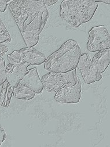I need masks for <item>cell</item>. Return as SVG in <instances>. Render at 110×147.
Masks as SVG:
<instances>
[{
  "mask_svg": "<svg viewBox=\"0 0 110 147\" xmlns=\"http://www.w3.org/2000/svg\"><path fill=\"white\" fill-rule=\"evenodd\" d=\"M8 5L27 47L36 45L49 18L42 0L10 1Z\"/></svg>",
  "mask_w": 110,
  "mask_h": 147,
  "instance_id": "6da1fadb",
  "label": "cell"
},
{
  "mask_svg": "<svg viewBox=\"0 0 110 147\" xmlns=\"http://www.w3.org/2000/svg\"><path fill=\"white\" fill-rule=\"evenodd\" d=\"M81 55L78 42L74 40H69L47 58L44 69L53 73L70 71L77 67Z\"/></svg>",
  "mask_w": 110,
  "mask_h": 147,
  "instance_id": "7a4b0ae2",
  "label": "cell"
},
{
  "mask_svg": "<svg viewBox=\"0 0 110 147\" xmlns=\"http://www.w3.org/2000/svg\"><path fill=\"white\" fill-rule=\"evenodd\" d=\"M97 8L98 4L95 1L65 0L60 5V15L71 26L78 28L92 19Z\"/></svg>",
  "mask_w": 110,
  "mask_h": 147,
  "instance_id": "3957f363",
  "label": "cell"
},
{
  "mask_svg": "<svg viewBox=\"0 0 110 147\" xmlns=\"http://www.w3.org/2000/svg\"><path fill=\"white\" fill-rule=\"evenodd\" d=\"M43 88L49 92H56L63 87L74 86L77 81L76 69L67 73L49 72L42 78Z\"/></svg>",
  "mask_w": 110,
  "mask_h": 147,
  "instance_id": "277c9868",
  "label": "cell"
},
{
  "mask_svg": "<svg viewBox=\"0 0 110 147\" xmlns=\"http://www.w3.org/2000/svg\"><path fill=\"white\" fill-rule=\"evenodd\" d=\"M110 48V36L107 28L104 25L93 27L89 32L87 43L88 51L99 52Z\"/></svg>",
  "mask_w": 110,
  "mask_h": 147,
  "instance_id": "5b68a950",
  "label": "cell"
},
{
  "mask_svg": "<svg viewBox=\"0 0 110 147\" xmlns=\"http://www.w3.org/2000/svg\"><path fill=\"white\" fill-rule=\"evenodd\" d=\"M82 76L86 84H92L102 79V74L93 65L91 58L87 53L81 55L77 65Z\"/></svg>",
  "mask_w": 110,
  "mask_h": 147,
  "instance_id": "8992f818",
  "label": "cell"
},
{
  "mask_svg": "<svg viewBox=\"0 0 110 147\" xmlns=\"http://www.w3.org/2000/svg\"><path fill=\"white\" fill-rule=\"evenodd\" d=\"M81 97V83L79 78L75 85L66 86L60 89L55 95V101L61 104L78 103Z\"/></svg>",
  "mask_w": 110,
  "mask_h": 147,
  "instance_id": "52a82bcc",
  "label": "cell"
},
{
  "mask_svg": "<svg viewBox=\"0 0 110 147\" xmlns=\"http://www.w3.org/2000/svg\"><path fill=\"white\" fill-rule=\"evenodd\" d=\"M30 65L26 62L9 63L6 67L7 80L13 87H16L23 79L27 71V68Z\"/></svg>",
  "mask_w": 110,
  "mask_h": 147,
  "instance_id": "ba28073f",
  "label": "cell"
},
{
  "mask_svg": "<svg viewBox=\"0 0 110 147\" xmlns=\"http://www.w3.org/2000/svg\"><path fill=\"white\" fill-rule=\"evenodd\" d=\"M18 84L24 86L33 91L36 94H40L43 90V86L36 67L27 70L26 75Z\"/></svg>",
  "mask_w": 110,
  "mask_h": 147,
  "instance_id": "9c48e42d",
  "label": "cell"
},
{
  "mask_svg": "<svg viewBox=\"0 0 110 147\" xmlns=\"http://www.w3.org/2000/svg\"><path fill=\"white\" fill-rule=\"evenodd\" d=\"M21 54L22 62L30 65H41L45 63L47 58L43 53L33 47L22 48L19 50Z\"/></svg>",
  "mask_w": 110,
  "mask_h": 147,
  "instance_id": "30bf717a",
  "label": "cell"
},
{
  "mask_svg": "<svg viewBox=\"0 0 110 147\" xmlns=\"http://www.w3.org/2000/svg\"><path fill=\"white\" fill-rule=\"evenodd\" d=\"M110 62V49H106L97 52L92 61L93 65L101 73H103L109 65Z\"/></svg>",
  "mask_w": 110,
  "mask_h": 147,
  "instance_id": "8fae6325",
  "label": "cell"
},
{
  "mask_svg": "<svg viewBox=\"0 0 110 147\" xmlns=\"http://www.w3.org/2000/svg\"><path fill=\"white\" fill-rule=\"evenodd\" d=\"M14 88L7 80L0 86V106L4 108L9 107Z\"/></svg>",
  "mask_w": 110,
  "mask_h": 147,
  "instance_id": "7c38bea8",
  "label": "cell"
},
{
  "mask_svg": "<svg viewBox=\"0 0 110 147\" xmlns=\"http://www.w3.org/2000/svg\"><path fill=\"white\" fill-rule=\"evenodd\" d=\"M13 95L17 99L31 100L35 97L36 94L28 87L18 84L14 88Z\"/></svg>",
  "mask_w": 110,
  "mask_h": 147,
  "instance_id": "4fadbf2b",
  "label": "cell"
},
{
  "mask_svg": "<svg viewBox=\"0 0 110 147\" xmlns=\"http://www.w3.org/2000/svg\"><path fill=\"white\" fill-rule=\"evenodd\" d=\"M12 38L9 31L0 18V44L9 43L11 42Z\"/></svg>",
  "mask_w": 110,
  "mask_h": 147,
  "instance_id": "5bb4252c",
  "label": "cell"
},
{
  "mask_svg": "<svg viewBox=\"0 0 110 147\" xmlns=\"http://www.w3.org/2000/svg\"><path fill=\"white\" fill-rule=\"evenodd\" d=\"M9 63H23L21 61V54L19 51L15 50L7 56Z\"/></svg>",
  "mask_w": 110,
  "mask_h": 147,
  "instance_id": "9a60e30c",
  "label": "cell"
},
{
  "mask_svg": "<svg viewBox=\"0 0 110 147\" xmlns=\"http://www.w3.org/2000/svg\"><path fill=\"white\" fill-rule=\"evenodd\" d=\"M7 80L5 61L3 58H0V86Z\"/></svg>",
  "mask_w": 110,
  "mask_h": 147,
  "instance_id": "2e32d148",
  "label": "cell"
},
{
  "mask_svg": "<svg viewBox=\"0 0 110 147\" xmlns=\"http://www.w3.org/2000/svg\"><path fill=\"white\" fill-rule=\"evenodd\" d=\"M7 138V133L4 127L0 125V146L1 145L3 142Z\"/></svg>",
  "mask_w": 110,
  "mask_h": 147,
  "instance_id": "e0dca14e",
  "label": "cell"
},
{
  "mask_svg": "<svg viewBox=\"0 0 110 147\" xmlns=\"http://www.w3.org/2000/svg\"><path fill=\"white\" fill-rule=\"evenodd\" d=\"M10 1H5V0H0V12H4L7 10L8 4Z\"/></svg>",
  "mask_w": 110,
  "mask_h": 147,
  "instance_id": "ac0fdd59",
  "label": "cell"
},
{
  "mask_svg": "<svg viewBox=\"0 0 110 147\" xmlns=\"http://www.w3.org/2000/svg\"><path fill=\"white\" fill-rule=\"evenodd\" d=\"M8 50L9 49L8 47L5 45L0 44V58H1L4 55H5V54L8 51Z\"/></svg>",
  "mask_w": 110,
  "mask_h": 147,
  "instance_id": "d6986e66",
  "label": "cell"
},
{
  "mask_svg": "<svg viewBox=\"0 0 110 147\" xmlns=\"http://www.w3.org/2000/svg\"><path fill=\"white\" fill-rule=\"evenodd\" d=\"M43 1V3L44 4V5H45L46 7L47 6H51V5H54L55 4L57 3L58 2V1H49V0H42Z\"/></svg>",
  "mask_w": 110,
  "mask_h": 147,
  "instance_id": "ffe728a7",
  "label": "cell"
},
{
  "mask_svg": "<svg viewBox=\"0 0 110 147\" xmlns=\"http://www.w3.org/2000/svg\"><path fill=\"white\" fill-rule=\"evenodd\" d=\"M95 2H96V3L97 2L103 3H105L106 4H108V5L110 4V1H109V0H101V1H95Z\"/></svg>",
  "mask_w": 110,
  "mask_h": 147,
  "instance_id": "44dd1931",
  "label": "cell"
}]
</instances>
